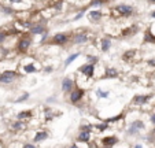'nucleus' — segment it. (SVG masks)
Returning a JSON list of instances; mask_svg holds the SVG:
<instances>
[{
  "mask_svg": "<svg viewBox=\"0 0 155 148\" xmlns=\"http://www.w3.org/2000/svg\"><path fill=\"white\" fill-rule=\"evenodd\" d=\"M93 130V125L92 123H83L81 126H80V132H92Z\"/></svg>",
  "mask_w": 155,
  "mask_h": 148,
  "instance_id": "c85d7f7f",
  "label": "nucleus"
},
{
  "mask_svg": "<svg viewBox=\"0 0 155 148\" xmlns=\"http://www.w3.org/2000/svg\"><path fill=\"white\" fill-rule=\"evenodd\" d=\"M54 116H55L54 110H52L51 107H45V108H44V119H45V121H50Z\"/></svg>",
  "mask_w": 155,
  "mask_h": 148,
  "instance_id": "5701e85b",
  "label": "nucleus"
},
{
  "mask_svg": "<svg viewBox=\"0 0 155 148\" xmlns=\"http://www.w3.org/2000/svg\"><path fill=\"white\" fill-rule=\"evenodd\" d=\"M78 56H81V52H76V53H72V55H70V56H69V58H67L66 60H65V67H67V66H69V64H72L73 62H74V60H76V59L78 58Z\"/></svg>",
  "mask_w": 155,
  "mask_h": 148,
  "instance_id": "b1692460",
  "label": "nucleus"
},
{
  "mask_svg": "<svg viewBox=\"0 0 155 148\" xmlns=\"http://www.w3.org/2000/svg\"><path fill=\"white\" fill-rule=\"evenodd\" d=\"M124 116H125V114H118V115L113 116V118H107L104 122H106V123H113V122H117V121H119V119H124Z\"/></svg>",
  "mask_w": 155,
  "mask_h": 148,
  "instance_id": "c756f323",
  "label": "nucleus"
},
{
  "mask_svg": "<svg viewBox=\"0 0 155 148\" xmlns=\"http://www.w3.org/2000/svg\"><path fill=\"white\" fill-rule=\"evenodd\" d=\"M7 33H6V30H0V44H3V42L6 41V38H7Z\"/></svg>",
  "mask_w": 155,
  "mask_h": 148,
  "instance_id": "f704fd0d",
  "label": "nucleus"
},
{
  "mask_svg": "<svg viewBox=\"0 0 155 148\" xmlns=\"http://www.w3.org/2000/svg\"><path fill=\"white\" fill-rule=\"evenodd\" d=\"M103 4H106L104 0H93V1H89L88 7H102Z\"/></svg>",
  "mask_w": 155,
  "mask_h": 148,
  "instance_id": "7c9ffc66",
  "label": "nucleus"
},
{
  "mask_svg": "<svg viewBox=\"0 0 155 148\" xmlns=\"http://www.w3.org/2000/svg\"><path fill=\"white\" fill-rule=\"evenodd\" d=\"M62 5H63V1H61V0H59V1H55V3H54V7H52V10L55 11V12H58V11L62 10Z\"/></svg>",
  "mask_w": 155,
  "mask_h": 148,
  "instance_id": "72a5a7b5",
  "label": "nucleus"
},
{
  "mask_svg": "<svg viewBox=\"0 0 155 148\" xmlns=\"http://www.w3.org/2000/svg\"><path fill=\"white\" fill-rule=\"evenodd\" d=\"M32 116H33V112L30 110H25V111H19L18 114H17V119L18 121H28V119H30Z\"/></svg>",
  "mask_w": 155,
  "mask_h": 148,
  "instance_id": "6ab92c4d",
  "label": "nucleus"
},
{
  "mask_svg": "<svg viewBox=\"0 0 155 148\" xmlns=\"http://www.w3.org/2000/svg\"><path fill=\"white\" fill-rule=\"evenodd\" d=\"M134 12V7L129 4H118L114 8L110 10V14L117 18H122V16H130Z\"/></svg>",
  "mask_w": 155,
  "mask_h": 148,
  "instance_id": "f257e3e1",
  "label": "nucleus"
},
{
  "mask_svg": "<svg viewBox=\"0 0 155 148\" xmlns=\"http://www.w3.org/2000/svg\"><path fill=\"white\" fill-rule=\"evenodd\" d=\"M119 140L117 136H107V137L102 138V145L104 148H113L115 144H118Z\"/></svg>",
  "mask_w": 155,
  "mask_h": 148,
  "instance_id": "9b49d317",
  "label": "nucleus"
},
{
  "mask_svg": "<svg viewBox=\"0 0 155 148\" xmlns=\"http://www.w3.org/2000/svg\"><path fill=\"white\" fill-rule=\"evenodd\" d=\"M84 89L83 88H77V89H73L72 92H70V95H69V100H70V103L72 104H78L80 101H81V99L84 97Z\"/></svg>",
  "mask_w": 155,
  "mask_h": 148,
  "instance_id": "39448f33",
  "label": "nucleus"
},
{
  "mask_svg": "<svg viewBox=\"0 0 155 148\" xmlns=\"http://www.w3.org/2000/svg\"><path fill=\"white\" fill-rule=\"evenodd\" d=\"M32 47V37L30 36H22L18 40L17 44V51L19 53H25L29 51V48Z\"/></svg>",
  "mask_w": 155,
  "mask_h": 148,
  "instance_id": "20e7f679",
  "label": "nucleus"
},
{
  "mask_svg": "<svg viewBox=\"0 0 155 148\" xmlns=\"http://www.w3.org/2000/svg\"><path fill=\"white\" fill-rule=\"evenodd\" d=\"M18 77H19V73H18L17 70H12V69L1 70V71H0V84L10 85V84H12Z\"/></svg>",
  "mask_w": 155,
  "mask_h": 148,
  "instance_id": "f03ea898",
  "label": "nucleus"
},
{
  "mask_svg": "<svg viewBox=\"0 0 155 148\" xmlns=\"http://www.w3.org/2000/svg\"><path fill=\"white\" fill-rule=\"evenodd\" d=\"M134 33H137V26H136V25L128 27V29H124V30L121 32V34L124 37H129V36H132V34H134Z\"/></svg>",
  "mask_w": 155,
  "mask_h": 148,
  "instance_id": "4be33fe9",
  "label": "nucleus"
},
{
  "mask_svg": "<svg viewBox=\"0 0 155 148\" xmlns=\"http://www.w3.org/2000/svg\"><path fill=\"white\" fill-rule=\"evenodd\" d=\"M134 56H136V49H128L126 52L122 53V60L130 62V60H133Z\"/></svg>",
  "mask_w": 155,
  "mask_h": 148,
  "instance_id": "412c9836",
  "label": "nucleus"
},
{
  "mask_svg": "<svg viewBox=\"0 0 155 148\" xmlns=\"http://www.w3.org/2000/svg\"><path fill=\"white\" fill-rule=\"evenodd\" d=\"M80 74L83 75L84 78H92L95 75V64H89V63H85L83 67H80Z\"/></svg>",
  "mask_w": 155,
  "mask_h": 148,
  "instance_id": "423d86ee",
  "label": "nucleus"
},
{
  "mask_svg": "<svg viewBox=\"0 0 155 148\" xmlns=\"http://www.w3.org/2000/svg\"><path fill=\"white\" fill-rule=\"evenodd\" d=\"M69 148H80V147H78V144H72Z\"/></svg>",
  "mask_w": 155,
  "mask_h": 148,
  "instance_id": "79ce46f5",
  "label": "nucleus"
},
{
  "mask_svg": "<svg viewBox=\"0 0 155 148\" xmlns=\"http://www.w3.org/2000/svg\"><path fill=\"white\" fill-rule=\"evenodd\" d=\"M144 41L147 42H154L155 44V36L151 33V30H147V32L144 33Z\"/></svg>",
  "mask_w": 155,
  "mask_h": 148,
  "instance_id": "bb28decb",
  "label": "nucleus"
},
{
  "mask_svg": "<svg viewBox=\"0 0 155 148\" xmlns=\"http://www.w3.org/2000/svg\"><path fill=\"white\" fill-rule=\"evenodd\" d=\"M28 99H29V93H28V92H23L22 96H19L18 99H15V103H22V101L28 100Z\"/></svg>",
  "mask_w": 155,
  "mask_h": 148,
  "instance_id": "473e14b6",
  "label": "nucleus"
},
{
  "mask_svg": "<svg viewBox=\"0 0 155 148\" xmlns=\"http://www.w3.org/2000/svg\"><path fill=\"white\" fill-rule=\"evenodd\" d=\"M11 130L12 132H21V130H25L26 127H28V125H26V122H23V121H18L17 119L15 122H12L11 123Z\"/></svg>",
  "mask_w": 155,
  "mask_h": 148,
  "instance_id": "4468645a",
  "label": "nucleus"
},
{
  "mask_svg": "<svg viewBox=\"0 0 155 148\" xmlns=\"http://www.w3.org/2000/svg\"><path fill=\"white\" fill-rule=\"evenodd\" d=\"M85 10H87V8H83V10L80 11V12H78V14L74 16L73 19H74V21H78V19H81V18H83V15H84V12H85Z\"/></svg>",
  "mask_w": 155,
  "mask_h": 148,
  "instance_id": "c9c22d12",
  "label": "nucleus"
},
{
  "mask_svg": "<svg viewBox=\"0 0 155 148\" xmlns=\"http://www.w3.org/2000/svg\"><path fill=\"white\" fill-rule=\"evenodd\" d=\"M145 127V123L141 119H136V121H133L132 123H130L129 126H128V129H126V133L129 134V136H137L143 129Z\"/></svg>",
  "mask_w": 155,
  "mask_h": 148,
  "instance_id": "7ed1b4c3",
  "label": "nucleus"
},
{
  "mask_svg": "<svg viewBox=\"0 0 155 148\" xmlns=\"http://www.w3.org/2000/svg\"><path fill=\"white\" fill-rule=\"evenodd\" d=\"M150 119H151V122H152V123H154V125H155V112H154V114H152V115H151V118H150Z\"/></svg>",
  "mask_w": 155,
  "mask_h": 148,
  "instance_id": "ea45409f",
  "label": "nucleus"
},
{
  "mask_svg": "<svg viewBox=\"0 0 155 148\" xmlns=\"http://www.w3.org/2000/svg\"><path fill=\"white\" fill-rule=\"evenodd\" d=\"M133 148H143V145H141V144H136Z\"/></svg>",
  "mask_w": 155,
  "mask_h": 148,
  "instance_id": "37998d69",
  "label": "nucleus"
},
{
  "mask_svg": "<svg viewBox=\"0 0 155 148\" xmlns=\"http://www.w3.org/2000/svg\"><path fill=\"white\" fill-rule=\"evenodd\" d=\"M48 138V133L45 132V130H39V132L34 133V136H33V144L34 143H40V141H43V140H47Z\"/></svg>",
  "mask_w": 155,
  "mask_h": 148,
  "instance_id": "a211bd4d",
  "label": "nucleus"
},
{
  "mask_svg": "<svg viewBox=\"0 0 155 148\" xmlns=\"http://www.w3.org/2000/svg\"><path fill=\"white\" fill-rule=\"evenodd\" d=\"M151 16H152V18H155V11H152V12H151Z\"/></svg>",
  "mask_w": 155,
  "mask_h": 148,
  "instance_id": "c03bdc74",
  "label": "nucleus"
},
{
  "mask_svg": "<svg viewBox=\"0 0 155 148\" xmlns=\"http://www.w3.org/2000/svg\"><path fill=\"white\" fill-rule=\"evenodd\" d=\"M89 41V34L88 32H78L73 36V42L74 44H85Z\"/></svg>",
  "mask_w": 155,
  "mask_h": 148,
  "instance_id": "1a4fd4ad",
  "label": "nucleus"
},
{
  "mask_svg": "<svg viewBox=\"0 0 155 148\" xmlns=\"http://www.w3.org/2000/svg\"><path fill=\"white\" fill-rule=\"evenodd\" d=\"M88 19L89 21H92V22H95V23H98V22H100V19L103 18V12L100 10H91L88 12Z\"/></svg>",
  "mask_w": 155,
  "mask_h": 148,
  "instance_id": "f8f14e48",
  "label": "nucleus"
},
{
  "mask_svg": "<svg viewBox=\"0 0 155 148\" xmlns=\"http://www.w3.org/2000/svg\"><path fill=\"white\" fill-rule=\"evenodd\" d=\"M0 10H1V12H3V14H7V15H12V14H14V8H12V7H10V5L3 4L1 7H0Z\"/></svg>",
  "mask_w": 155,
  "mask_h": 148,
  "instance_id": "393cba45",
  "label": "nucleus"
},
{
  "mask_svg": "<svg viewBox=\"0 0 155 148\" xmlns=\"http://www.w3.org/2000/svg\"><path fill=\"white\" fill-rule=\"evenodd\" d=\"M54 100H55V97H48V99H47L48 103H51V101H54Z\"/></svg>",
  "mask_w": 155,
  "mask_h": 148,
  "instance_id": "a19ab883",
  "label": "nucleus"
},
{
  "mask_svg": "<svg viewBox=\"0 0 155 148\" xmlns=\"http://www.w3.org/2000/svg\"><path fill=\"white\" fill-rule=\"evenodd\" d=\"M87 60H88L89 64H96L99 62L98 56H93V55H87Z\"/></svg>",
  "mask_w": 155,
  "mask_h": 148,
  "instance_id": "2f4dec72",
  "label": "nucleus"
},
{
  "mask_svg": "<svg viewBox=\"0 0 155 148\" xmlns=\"http://www.w3.org/2000/svg\"><path fill=\"white\" fill-rule=\"evenodd\" d=\"M74 85H76V82L73 81V78L65 77V78L62 79V84H61V89H62V92H65V93H70L73 90V88H74Z\"/></svg>",
  "mask_w": 155,
  "mask_h": 148,
  "instance_id": "6e6552de",
  "label": "nucleus"
},
{
  "mask_svg": "<svg viewBox=\"0 0 155 148\" xmlns=\"http://www.w3.org/2000/svg\"><path fill=\"white\" fill-rule=\"evenodd\" d=\"M118 77V70L114 67H107L104 70V78H117Z\"/></svg>",
  "mask_w": 155,
  "mask_h": 148,
  "instance_id": "aec40b11",
  "label": "nucleus"
},
{
  "mask_svg": "<svg viewBox=\"0 0 155 148\" xmlns=\"http://www.w3.org/2000/svg\"><path fill=\"white\" fill-rule=\"evenodd\" d=\"M22 148H36V145L33 143H25V144H22Z\"/></svg>",
  "mask_w": 155,
  "mask_h": 148,
  "instance_id": "e433bc0d",
  "label": "nucleus"
},
{
  "mask_svg": "<svg viewBox=\"0 0 155 148\" xmlns=\"http://www.w3.org/2000/svg\"><path fill=\"white\" fill-rule=\"evenodd\" d=\"M70 40V36L65 32H59V33H55L54 37H52V42L54 44H56V45H63V44H66L67 41Z\"/></svg>",
  "mask_w": 155,
  "mask_h": 148,
  "instance_id": "0eeeda50",
  "label": "nucleus"
},
{
  "mask_svg": "<svg viewBox=\"0 0 155 148\" xmlns=\"http://www.w3.org/2000/svg\"><path fill=\"white\" fill-rule=\"evenodd\" d=\"M22 71L25 74H33L39 71V67L34 66V62H30V63H26L22 66Z\"/></svg>",
  "mask_w": 155,
  "mask_h": 148,
  "instance_id": "dca6fc26",
  "label": "nucleus"
},
{
  "mask_svg": "<svg viewBox=\"0 0 155 148\" xmlns=\"http://www.w3.org/2000/svg\"><path fill=\"white\" fill-rule=\"evenodd\" d=\"M147 63L150 64V66H155V59H150V60H147Z\"/></svg>",
  "mask_w": 155,
  "mask_h": 148,
  "instance_id": "58836bf2",
  "label": "nucleus"
},
{
  "mask_svg": "<svg viewBox=\"0 0 155 148\" xmlns=\"http://www.w3.org/2000/svg\"><path fill=\"white\" fill-rule=\"evenodd\" d=\"M95 95L98 96V97H102V99H106V97H109L110 92H109V90H102V89H96V90H95Z\"/></svg>",
  "mask_w": 155,
  "mask_h": 148,
  "instance_id": "cd10ccee",
  "label": "nucleus"
},
{
  "mask_svg": "<svg viewBox=\"0 0 155 148\" xmlns=\"http://www.w3.org/2000/svg\"><path fill=\"white\" fill-rule=\"evenodd\" d=\"M152 96L151 95H136L132 99V103H133L134 106H137V107H140V106H144L147 101L150 100Z\"/></svg>",
  "mask_w": 155,
  "mask_h": 148,
  "instance_id": "9d476101",
  "label": "nucleus"
},
{
  "mask_svg": "<svg viewBox=\"0 0 155 148\" xmlns=\"http://www.w3.org/2000/svg\"><path fill=\"white\" fill-rule=\"evenodd\" d=\"M44 71H45V73H51V71H52V66H47L45 69H44Z\"/></svg>",
  "mask_w": 155,
  "mask_h": 148,
  "instance_id": "4c0bfd02",
  "label": "nucleus"
},
{
  "mask_svg": "<svg viewBox=\"0 0 155 148\" xmlns=\"http://www.w3.org/2000/svg\"><path fill=\"white\" fill-rule=\"evenodd\" d=\"M92 140V133L89 132H80L77 134V141L78 143H89Z\"/></svg>",
  "mask_w": 155,
  "mask_h": 148,
  "instance_id": "2eb2a0df",
  "label": "nucleus"
},
{
  "mask_svg": "<svg viewBox=\"0 0 155 148\" xmlns=\"http://www.w3.org/2000/svg\"><path fill=\"white\" fill-rule=\"evenodd\" d=\"M111 45H113V41H111V38H109V37H104V38L100 40V51H102V52H107L110 48H111Z\"/></svg>",
  "mask_w": 155,
  "mask_h": 148,
  "instance_id": "f3484780",
  "label": "nucleus"
},
{
  "mask_svg": "<svg viewBox=\"0 0 155 148\" xmlns=\"http://www.w3.org/2000/svg\"><path fill=\"white\" fill-rule=\"evenodd\" d=\"M29 32H30V34H44V33H47L48 30L45 29V26L44 25H40V23H33L32 25V27L29 29Z\"/></svg>",
  "mask_w": 155,
  "mask_h": 148,
  "instance_id": "ddd939ff",
  "label": "nucleus"
},
{
  "mask_svg": "<svg viewBox=\"0 0 155 148\" xmlns=\"http://www.w3.org/2000/svg\"><path fill=\"white\" fill-rule=\"evenodd\" d=\"M93 127H95L98 132H104V130H107V129H109V123H106V122L96 123V125H93Z\"/></svg>",
  "mask_w": 155,
  "mask_h": 148,
  "instance_id": "a878e982",
  "label": "nucleus"
}]
</instances>
